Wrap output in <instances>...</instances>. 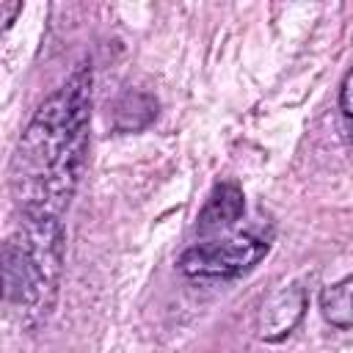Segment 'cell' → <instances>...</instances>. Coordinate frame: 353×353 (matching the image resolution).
Returning <instances> with one entry per match:
<instances>
[{"label":"cell","mask_w":353,"mask_h":353,"mask_svg":"<svg viewBox=\"0 0 353 353\" xmlns=\"http://www.w3.org/2000/svg\"><path fill=\"white\" fill-rule=\"evenodd\" d=\"M320 312L334 328H353V276L320 292Z\"/></svg>","instance_id":"52a82bcc"},{"label":"cell","mask_w":353,"mask_h":353,"mask_svg":"<svg viewBox=\"0 0 353 353\" xmlns=\"http://www.w3.org/2000/svg\"><path fill=\"white\" fill-rule=\"evenodd\" d=\"M270 243L256 232H234L221 240H204L182 251L179 270L190 279H234L248 273L265 254Z\"/></svg>","instance_id":"3957f363"},{"label":"cell","mask_w":353,"mask_h":353,"mask_svg":"<svg viewBox=\"0 0 353 353\" xmlns=\"http://www.w3.org/2000/svg\"><path fill=\"white\" fill-rule=\"evenodd\" d=\"M339 113H342V127H345V138L353 146V66L347 69L342 88H339Z\"/></svg>","instance_id":"ba28073f"},{"label":"cell","mask_w":353,"mask_h":353,"mask_svg":"<svg viewBox=\"0 0 353 353\" xmlns=\"http://www.w3.org/2000/svg\"><path fill=\"white\" fill-rule=\"evenodd\" d=\"M63 262V226H28L3 245L6 298L28 320L50 312Z\"/></svg>","instance_id":"7a4b0ae2"},{"label":"cell","mask_w":353,"mask_h":353,"mask_svg":"<svg viewBox=\"0 0 353 353\" xmlns=\"http://www.w3.org/2000/svg\"><path fill=\"white\" fill-rule=\"evenodd\" d=\"M0 8L6 11V28L14 22V17L22 11V3H0Z\"/></svg>","instance_id":"9c48e42d"},{"label":"cell","mask_w":353,"mask_h":353,"mask_svg":"<svg viewBox=\"0 0 353 353\" xmlns=\"http://www.w3.org/2000/svg\"><path fill=\"white\" fill-rule=\"evenodd\" d=\"M91 119V66L50 94L28 121L14 160L11 196L28 226H63L61 215L77 188Z\"/></svg>","instance_id":"6da1fadb"},{"label":"cell","mask_w":353,"mask_h":353,"mask_svg":"<svg viewBox=\"0 0 353 353\" xmlns=\"http://www.w3.org/2000/svg\"><path fill=\"white\" fill-rule=\"evenodd\" d=\"M245 212V199L243 190L234 182H218L212 188V193L207 196L196 226L199 232H218V229H229L232 223H237Z\"/></svg>","instance_id":"5b68a950"},{"label":"cell","mask_w":353,"mask_h":353,"mask_svg":"<svg viewBox=\"0 0 353 353\" xmlns=\"http://www.w3.org/2000/svg\"><path fill=\"white\" fill-rule=\"evenodd\" d=\"M157 116V99L146 91H127L113 110V130L116 132H138L149 127Z\"/></svg>","instance_id":"8992f818"},{"label":"cell","mask_w":353,"mask_h":353,"mask_svg":"<svg viewBox=\"0 0 353 353\" xmlns=\"http://www.w3.org/2000/svg\"><path fill=\"white\" fill-rule=\"evenodd\" d=\"M306 290L301 284H290L276 290L256 314V334L265 342H279L287 334H292V328L301 323L303 312H306Z\"/></svg>","instance_id":"277c9868"}]
</instances>
